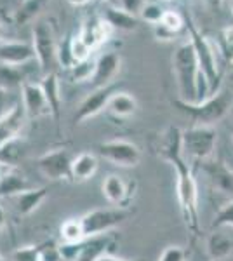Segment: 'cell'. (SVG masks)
Instances as JSON below:
<instances>
[{
  "label": "cell",
  "mask_w": 233,
  "mask_h": 261,
  "mask_svg": "<svg viewBox=\"0 0 233 261\" xmlns=\"http://www.w3.org/2000/svg\"><path fill=\"white\" fill-rule=\"evenodd\" d=\"M94 68H96V61H82L77 63L70 68V75L73 82H91L92 75H94Z\"/></svg>",
  "instance_id": "d6a6232c"
},
{
  "label": "cell",
  "mask_w": 233,
  "mask_h": 261,
  "mask_svg": "<svg viewBox=\"0 0 233 261\" xmlns=\"http://www.w3.org/2000/svg\"><path fill=\"white\" fill-rule=\"evenodd\" d=\"M27 112H24L23 105H18L14 110H11L6 117L0 119V146L4 143L16 140L19 138V133L24 125V120H27Z\"/></svg>",
  "instance_id": "d6986e66"
},
{
  "label": "cell",
  "mask_w": 233,
  "mask_h": 261,
  "mask_svg": "<svg viewBox=\"0 0 233 261\" xmlns=\"http://www.w3.org/2000/svg\"><path fill=\"white\" fill-rule=\"evenodd\" d=\"M213 261H218V259H213Z\"/></svg>",
  "instance_id": "11a10c76"
},
{
  "label": "cell",
  "mask_w": 233,
  "mask_h": 261,
  "mask_svg": "<svg viewBox=\"0 0 233 261\" xmlns=\"http://www.w3.org/2000/svg\"><path fill=\"white\" fill-rule=\"evenodd\" d=\"M153 150L157 157H160L169 164L177 157H183V130L177 125H169L162 134H159Z\"/></svg>",
  "instance_id": "4fadbf2b"
},
{
  "label": "cell",
  "mask_w": 233,
  "mask_h": 261,
  "mask_svg": "<svg viewBox=\"0 0 233 261\" xmlns=\"http://www.w3.org/2000/svg\"><path fill=\"white\" fill-rule=\"evenodd\" d=\"M107 110L112 113L117 119H129L133 117L138 110V101L131 92L125 91H118L108 103Z\"/></svg>",
  "instance_id": "603a6c76"
},
{
  "label": "cell",
  "mask_w": 233,
  "mask_h": 261,
  "mask_svg": "<svg viewBox=\"0 0 233 261\" xmlns=\"http://www.w3.org/2000/svg\"><path fill=\"white\" fill-rule=\"evenodd\" d=\"M176 172V197L179 204V211L186 230L190 231L192 242L197 241L202 233L200 214H198V185L195 179L193 167L190 166L186 157H177L171 162Z\"/></svg>",
  "instance_id": "6da1fadb"
},
{
  "label": "cell",
  "mask_w": 233,
  "mask_h": 261,
  "mask_svg": "<svg viewBox=\"0 0 233 261\" xmlns=\"http://www.w3.org/2000/svg\"><path fill=\"white\" fill-rule=\"evenodd\" d=\"M99 161L91 151H82L77 157H73L71 162V181L73 183H86L96 174Z\"/></svg>",
  "instance_id": "ffe728a7"
},
{
  "label": "cell",
  "mask_w": 233,
  "mask_h": 261,
  "mask_svg": "<svg viewBox=\"0 0 233 261\" xmlns=\"http://www.w3.org/2000/svg\"><path fill=\"white\" fill-rule=\"evenodd\" d=\"M159 24H162L164 28H167V30H171L172 33L179 35V32L186 27V19L183 18V14L177 11H165L164 18Z\"/></svg>",
  "instance_id": "e575fe53"
},
{
  "label": "cell",
  "mask_w": 233,
  "mask_h": 261,
  "mask_svg": "<svg viewBox=\"0 0 233 261\" xmlns=\"http://www.w3.org/2000/svg\"><path fill=\"white\" fill-rule=\"evenodd\" d=\"M231 140H233V133H231Z\"/></svg>",
  "instance_id": "db71d44e"
},
{
  "label": "cell",
  "mask_w": 233,
  "mask_h": 261,
  "mask_svg": "<svg viewBox=\"0 0 233 261\" xmlns=\"http://www.w3.org/2000/svg\"><path fill=\"white\" fill-rule=\"evenodd\" d=\"M153 33H155V39L160 42H171V40H176V37H177V33H172L171 30L164 28L162 24H155Z\"/></svg>",
  "instance_id": "7bdbcfd3"
},
{
  "label": "cell",
  "mask_w": 233,
  "mask_h": 261,
  "mask_svg": "<svg viewBox=\"0 0 233 261\" xmlns=\"http://www.w3.org/2000/svg\"><path fill=\"white\" fill-rule=\"evenodd\" d=\"M218 145V130L209 125H192L183 130V151L185 157H192L195 162H202L214 157Z\"/></svg>",
  "instance_id": "5b68a950"
},
{
  "label": "cell",
  "mask_w": 233,
  "mask_h": 261,
  "mask_svg": "<svg viewBox=\"0 0 233 261\" xmlns=\"http://www.w3.org/2000/svg\"><path fill=\"white\" fill-rule=\"evenodd\" d=\"M96 261H133V259H125V258H118V256H113L112 252H107L101 258H97Z\"/></svg>",
  "instance_id": "ee69618b"
},
{
  "label": "cell",
  "mask_w": 233,
  "mask_h": 261,
  "mask_svg": "<svg viewBox=\"0 0 233 261\" xmlns=\"http://www.w3.org/2000/svg\"><path fill=\"white\" fill-rule=\"evenodd\" d=\"M218 47H219V53H221L223 60L233 65V24L221 30L219 40H218Z\"/></svg>",
  "instance_id": "4dcf8cb0"
},
{
  "label": "cell",
  "mask_w": 233,
  "mask_h": 261,
  "mask_svg": "<svg viewBox=\"0 0 233 261\" xmlns=\"http://www.w3.org/2000/svg\"><path fill=\"white\" fill-rule=\"evenodd\" d=\"M101 192H103V197L112 205L122 209H131V204H133L134 195L138 192V181H124L120 176L110 174L101 183Z\"/></svg>",
  "instance_id": "30bf717a"
},
{
  "label": "cell",
  "mask_w": 233,
  "mask_h": 261,
  "mask_svg": "<svg viewBox=\"0 0 233 261\" xmlns=\"http://www.w3.org/2000/svg\"><path fill=\"white\" fill-rule=\"evenodd\" d=\"M91 0H68V4H71L73 7H82V6H87Z\"/></svg>",
  "instance_id": "7dc6e473"
},
{
  "label": "cell",
  "mask_w": 233,
  "mask_h": 261,
  "mask_svg": "<svg viewBox=\"0 0 233 261\" xmlns=\"http://www.w3.org/2000/svg\"><path fill=\"white\" fill-rule=\"evenodd\" d=\"M71 35H66L65 39L58 44V63L63 68L70 70L73 66V60H71V50H70Z\"/></svg>",
  "instance_id": "8d00e7d4"
},
{
  "label": "cell",
  "mask_w": 233,
  "mask_h": 261,
  "mask_svg": "<svg viewBox=\"0 0 233 261\" xmlns=\"http://www.w3.org/2000/svg\"><path fill=\"white\" fill-rule=\"evenodd\" d=\"M7 30L6 27H4V23L0 21V44H4V42H7Z\"/></svg>",
  "instance_id": "bcb514c9"
},
{
  "label": "cell",
  "mask_w": 233,
  "mask_h": 261,
  "mask_svg": "<svg viewBox=\"0 0 233 261\" xmlns=\"http://www.w3.org/2000/svg\"><path fill=\"white\" fill-rule=\"evenodd\" d=\"M19 2H23V0H19Z\"/></svg>",
  "instance_id": "9f6ffc18"
},
{
  "label": "cell",
  "mask_w": 233,
  "mask_h": 261,
  "mask_svg": "<svg viewBox=\"0 0 233 261\" xmlns=\"http://www.w3.org/2000/svg\"><path fill=\"white\" fill-rule=\"evenodd\" d=\"M97 153L101 159L118 167H136L141 161V150L138 148V145L127 140H110L99 143Z\"/></svg>",
  "instance_id": "ba28073f"
},
{
  "label": "cell",
  "mask_w": 233,
  "mask_h": 261,
  "mask_svg": "<svg viewBox=\"0 0 233 261\" xmlns=\"http://www.w3.org/2000/svg\"><path fill=\"white\" fill-rule=\"evenodd\" d=\"M224 226H230L233 228V199L230 202L223 205L214 216V221L211 225V230H219V228H224Z\"/></svg>",
  "instance_id": "836d02e7"
},
{
  "label": "cell",
  "mask_w": 233,
  "mask_h": 261,
  "mask_svg": "<svg viewBox=\"0 0 233 261\" xmlns=\"http://www.w3.org/2000/svg\"><path fill=\"white\" fill-rule=\"evenodd\" d=\"M35 58V49L28 42H4L0 44V65L23 66Z\"/></svg>",
  "instance_id": "2e32d148"
},
{
  "label": "cell",
  "mask_w": 233,
  "mask_h": 261,
  "mask_svg": "<svg viewBox=\"0 0 233 261\" xmlns=\"http://www.w3.org/2000/svg\"><path fill=\"white\" fill-rule=\"evenodd\" d=\"M174 107L181 113L188 115L193 125H209L214 127L218 122H221L233 108V91L221 87L216 94L209 96L198 103H186V101L176 98Z\"/></svg>",
  "instance_id": "7a4b0ae2"
},
{
  "label": "cell",
  "mask_w": 233,
  "mask_h": 261,
  "mask_svg": "<svg viewBox=\"0 0 233 261\" xmlns=\"http://www.w3.org/2000/svg\"><path fill=\"white\" fill-rule=\"evenodd\" d=\"M27 190H30L28 179L24 178V174L16 171V167H12L0 181V199L2 197H18L19 193Z\"/></svg>",
  "instance_id": "d4e9b609"
},
{
  "label": "cell",
  "mask_w": 233,
  "mask_h": 261,
  "mask_svg": "<svg viewBox=\"0 0 233 261\" xmlns=\"http://www.w3.org/2000/svg\"><path fill=\"white\" fill-rule=\"evenodd\" d=\"M113 237L110 233L103 235H96V237L86 239L80 246V251L77 254L75 261H96L97 258H101L103 254L110 252V249L113 247Z\"/></svg>",
  "instance_id": "ac0fdd59"
},
{
  "label": "cell",
  "mask_w": 233,
  "mask_h": 261,
  "mask_svg": "<svg viewBox=\"0 0 233 261\" xmlns=\"http://www.w3.org/2000/svg\"><path fill=\"white\" fill-rule=\"evenodd\" d=\"M12 261H40V246L19 247L12 254Z\"/></svg>",
  "instance_id": "f35d334b"
},
{
  "label": "cell",
  "mask_w": 233,
  "mask_h": 261,
  "mask_svg": "<svg viewBox=\"0 0 233 261\" xmlns=\"http://www.w3.org/2000/svg\"><path fill=\"white\" fill-rule=\"evenodd\" d=\"M230 11H231V16H233V0H230Z\"/></svg>",
  "instance_id": "f907efd6"
},
{
  "label": "cell",
  "mask_w": 233,
  "mask_h": 261,
  "mask_svg": "<svg viewBox=\"0 0 233 261\" xmlns=\"http://www.w3.org/2000/svg\"><path fill=\"white\" fill-rule=\"evenodd\" d=\"M21 99H23V108L28 117L35 119V117L50 115L49 103L45 99L44 89H42L40 84L24 82L21 86Z\"/></svg>",
  "instance_id": "9a60e30c"
},
{
  "label": "cell",
  "mask_w": 233,
  "mask_h": 261,
  "mask_svg": "<svg viewBox=\"0 0 233 261\" xmlns=\"http://www.w3.org/2000/svg\"><path fill=\"white\" fill-rule=\"evenodd\" d=\"M97 2H112V0H97Z\"/></svg>",
  "instance_id": "816d5d0a"
},
{
  "label": "cell",
  "mask_w": 233,
  "mask_h": 261,
  "mask_svg": "<svg viewBox=\"0 0 233 261\" xmlns=\"http://www.w3.org/2000/svg\"><path fill=\"white\" fill-rule=\"evenodd\" d=\"M209 6H213V7H219V4H221V0H205Z\"/></svg>",
  "instance_id": "681fc988"
},
{
  "label": "cell",
  "mask_w": 233,
  "mask_h": 261,
  "mask_svg": "<svg viewBox=\"0 0 233 261\" xmlns=\"http://www.w3.org/2000/svg\"><path fill=\"white\" fill-rule=\"evenodd\" d=\"M40 261H63L61 251L54 242H45L40 246Z\"/></svg>",
  "instance_id": "60d3db41"
},
{
  "label": "cell",
  "mask_w": 233,
  "mask_h": 261,
  "mask_svg": "<svg viewBox=\"0 0 233 261\" xmlns=\"http://www.w3.org/2000/svg\"><path fill=\"white\" fill-rule=\"evenodd\" d=\"M145 0H120V7L134 16H139V12L145 7Z\"/></svg>",
  "instance_id": "b9f144b4"
},
{
  "label": "cell",
  "mask_w": 233,
  "mask_h": 261,
  "mask_svg": "<svg viewBox=\"0 0 233 261\" xmlns=\"http://www.w3.org/2000/svg\"><path fill=\"white\" fill-rule=\"evenodd\" d=\"M21 155H23V143H21L19 138L4 143L0 146V161L9 164V166H14L16 161H19Z\"/></svg>",
  "instance_id": "f546056e"
},
{
  "label": "cell",
  "mask_w": 233,
  "mask_h": 261,
  "mask_svg": "<svg viewBox=\"0 0 233 261\" xmlns=\"http://www.w3.org/2000/svg\"><path fill=\"white\" fill-rule=\"evenodd\" d=\"M131 214H133L131 209H122V207L92 209V211L86 213L84 216H80L86 239L108 233L113 228H117L118 225H122Z\"/></svg>",
  "instance_id": "52a82bcc"
},
{
  "label": "cell",
  "mask_w": 233,
  "mask_h": 261,
  "mask_svg": "<svg viewBox=\"0 0 233 261\" xmlns=\"http://www.w3.org/2000/svg\"><path fill=\"white\" fill-rule=\"evenodd\" d=\"M42 89H44L45 99L49 103V110L54 120H59V113H61V89H59V79L56 71L44 75L40 82Z\"/></svg>",
  "instance_id": "7402d4cb"
},
{
  "label": "cell",
  "mask_w": 233,
  "mask_h": 261,
  "mask_svg": "<svg viewBox=\"0 0 233 261\" xmlns=\"http://www.w3.org/2000/svg\"><path fill=\"white\" fill-rule=\"evenodd\" d=\"M172 70H174L179 99L186 103H198V84H200V66L192 42H185L172 54Z\"/></svg>",
  "instance_id": "3957f363"
},
{
  "label": "cell",
  "mask_w": 233,
  "mask_h": 261,
  "mask_svg": "<svg viewBox=\"0 0 233 261\" xmlns=\"http://www.w3.org/2000/svg\"><path fill=\"white\" fill-rule=\"evenodd\" d=\"M47 199V188H30V190L19 193L16 197V205H18V213L21 216H30L35 213L42 205V202Z\"/></svg>",
  "instance_id": "cb8c5ba5"
},
{
  "label": "cell",
  "mask_w": 233,
  "mask_h": 261,
  "mask_svg": "<svg viewBox=\"0 0 233 261\" xmlns=\"http://www.w3.org/2000/svg\"><path fill=\"white\" fill-rule=\"evenodd\" d=\"M103 19L113 30L120 32H134L139 24V16L131 14L122 7H107V11L103 12Z\"/></svg>",
  "instance_id": "44dd1931"
},
{
  "label": "cell",
  "mask_w": 233,
  "mask_h": 261,
  "mask_svg": "<svg viewBox=\"0 0 233 261\" xmlns=\"http://www.w3.org/2000/svg\"><path fill=\"white\" fill-rule=\"evenodd\" d=\"M18 105V99L14 98V94H11L9 89L0 87V119L6 117L11 110H14Z\"/></svg>",
  "instance_id": "ab89813d"
},
{
  "label": "cell",
  "mask_w": 233,
  "mask_h": 261,
  "mask_svg": "<svg viewBox=\"0 0 233 261\" xmlns=\"http://www.w3.org/2000/svg\"><path fill=\"white\" fill-rule=\"evenodd\" d=\"M122 86H124L122 82H113V84H110V86L94 89L91 94L86 96L82 103L79 105L77 112H75V117H73L75 124H82V122H86L89 119H92V117H96L97 113H101L105 108H108L110 99L120 91Z\"/></svg>",
  "instance_id": "9c48e42d"
},
{
  "label": "cell",
  "mask_w": 233,
  "mask_h": 261,
  "mask_svg": "<svg viewBox=\"0 0 233 261\" xmlns=\"http://www.w3.org/2000/svg\"><path fill=\"white\" fill-rule=\"evenodd\" d=\"M190 259V251L185 249L181 246H169L165 247V251L160 254V258L157 261H188Z\"/></svg>",
  "instance_id": "74e56055"
},
{
  "label": "cell",
  "mask_w": 233,
  "mask_h": 261,
  "mask_svg": "<svg viewBox=\"0 0 233 261\" xmlns=\"http://www.w3.org/2000/svg\"><path fill=\"white\" fill-rule=\"evenodd\" d=\"M12 167H14V166H9V164H6V162L0 161V181H2V178L12 169Z\"/></svg>",
  "instance_id": "f6af8a7d"
},
{
  "label": "cell",
  "mask_w": 233,
  "mask_h": 261,
  "mask_svg": "<svg viewBox=\"0 0 233 261\" xmlns=\"http://www.w3.org/2000/svg\"><path fill=\"white\" fill-rule=\"evenodd\" d=\"M113 33V28L103 18H91L82 24L79 35L92 50L103 45Z\"/></svg>",
  "instance_id": "e0dca14e"
},
{
  "label": "cell",
  "mask_w": 233,
  "mask_h": 261,
  "mask_svg": "<svg viewBox=\"0 0 233 261\" xmlns=\"http://www.w3.org/2000/svg\"><path fill=\"white\" fill-rule=\"evenodd\" d=\"M0 261H4V258H2V256H0Z\"/></svg>",
  "instance_id": "f5cc1de1"
},
{
  "label": "cell",
  "mask_w": 233,
  "mask_h": 261,
  "mask_svg": "<svg viewBox=\"0 0 233 261\" xmlns=\"http://www.w3.org/2000/svg\"><path fill=\"white\" fill-rule=\"evenodd\" d=\"M120 66H122V58L118 53H105L101 54L99 58L96 60V68H94V75L91 79V86L94 89H99V87H105V86H110V84L117 82L115 77L120 71Z\"/></svg>",
  "instance_id": "5bb4252c"
},
{
  "label": "cell",
  "mask_w": 233,
  "mask_h": 261,
  "mask_svg": "<svg viewBox=\"0 0 233 261\" xmlns=\"http://www.w3.org/2000/svg\"><path fill=\"white\" fill-rule=\"evenodd\" d=\"M27 82L24 81V73L19 66H11V65H0V87H6V89H11V87L16 86H23Z\"/></svg>",
  "instance_id": "f1b7e54d"
},
{
  "label": "cell",
  "mask_w": 233,
  "mask_h": 261,
  "mask_svg": "<svg viewBox=\"0 0 233 261\" xmlns=\"http://www.w3.org/2000/svg\"><path fill=\"white\" fill-rule=\"evenodd\" d=\"M231 256H233V254H231Z\"/></svg>",
  "instance_id": "6f0895ef"
},
{
  "label": "cell",
  "mask_w": 233,
  "mask_h": 261,
  "mask_svg": "<svg viewBox=\"0 0 233 261\" xmlns=\"http://www.w3.org/2000/svg\"><path fill=\"white\" fill-rule=\"evenodd\" d=\"M59 237H61L63 244H79L82 241H86V233H84V226L80 218H71L66 220L59 228Z\"/></svg>",
  "instance_id": "4316f807"
},
{
  "label": "cell",
  "mask_w": 233,
  "mask_h": 261,
  "mask_svg": "<svg viewBox=\"0 0 233 261\" xmlns=\"http://www.w3.org/2000/svg\"><path fill=\"white\" fill-rule=\"evenodd\" d=\"M164 12H165V9H162L159 4L150 2V4H145V7H143L141 12H139V19L155 27V24H159L160 21H162Z\"/></svg>",
  "instance_id": "d590c367"
},
{
  "label": "cell",
  "mask_w": 233,
  "mask_h": 261,
  "mask_svg": "<svg viewBox=\"0 0 233 261\" xmlns=\"http://www.w3.org/2000/svg\"><path fill=\"white\" fill-rule=\"evenodd\" d=\"M4 226H6V213H4L2 205H0V231H2Z\"/></svg>",
  "instance_id": "c3c4849f"
},
{
  "label": "cell",
  "mask_w": 233,
  "mask_h": 261,
  "mask_svg": "<svg viewBox=\"0 0 233 261\" xmlns=\"http://www.w3.org/2000/svg\"><path fill=\"white\" fill-rule=\"evenodd\" d=\"M207 252L213 259L221 261L226 256L233 254V239L228 235L221 233V231L213 230V233L207 239Z\"/></svg>",
  "instance_id": "484cf974"
},
{
  "label": "cell",
  "mask_w": 233,
  "mask_h": 261,
  "mask_svg": "<svg viewBox=\"0 0 233 261\" xmlns=\"http://www.w3.org/2000/svg\"><path fill=\"white\" fill-rule=\"evenodd\" d=\"M197 166L216 192L233 197V169L221 157H211L207 161L197 162Z\"/></svg>",
  "instance_id": "7c38bea8"
},
{
  "label": "cell",
  "mask_w": 233,
  "mask_h": 261,
  "mask_svg": "<svg viewBox=\"0 0 233 261\" xmlns=\"http://www.w3.org/2000/svg\"><path fill=\"white\" fill-rule=\"evenodd\" d=\"M71 162L73 157L68 150H49L39 159V169L45 178L53 181H71Z\"/></svg>",
  "instance_id": "8fae6325"
},
{
  "label": "cell",
  "mask_w": 233,
  "mask_h": 261,
  "mask_svg": "<svg viewBox=\"0 0 233 261\" xmlns=\"http://www.w3.org/2000/svg\"><path fill=\"white\" fill-rule=\"evenodd\" d=\"M32 45L35 49V58L44 75L53 71L54 63L58 61V42L54 28L49 21H39L33 24Z\"/></svg>",
  "instance_id": "8992f818"
},
{
  "label": "cell",
  "mask_w": 233,
  "mask_h": 261,
  "mask_svg": "<svg viewBox=\"0 0 233 261\" xmlns=\"http://www.w3.org/2000/svg\"><path fill=\"white\" fill-rule=\"evenodd\" d=\"M186 28H188V37H190L188 40L192 42L198 60V66H200V71L205 75L207 82H209L211 96H213L221 89V70L218 66L216 45L207 39L204 33L197 30L192 18H186Z\"/></svg>",
  "instance_id": "277c9868"
},
{
  "label": "cell",
  "mask_w": 233,
  "mask_h": 261,
  "mask_svg": "<svg viewBox=\"0 0 233 261\" xmlns=\"http://www.w3.org/2000/svg\"><path fill=\"white\" fill-rule=\"evenodd\" d=\"M70 50H71V60H73V65H77V63H82V61H87L91 60V53L92 49L89 47V45L80 39V35L71 37V42H70Z\"/></svg>",
  "instance_id": "1f68e13d"
},
{
  "label": "cell",
  "mask_w": 233,
  "mask_h": 261,
  "mask_svg": "<svg viewBox=\"0 0 233 261\" xmlns=\"http://www.w3.org/2000/svg\"><path fill=\"white\" fill-rule=\"evenodd\" d=\"M47 2L49 0H23V2H21V7L16 11V16H14L16 24L21 27V24L32 21L42 9H44Z\"/></svg>",
  "instance_id": "83f0119b"
}]
</instances>
